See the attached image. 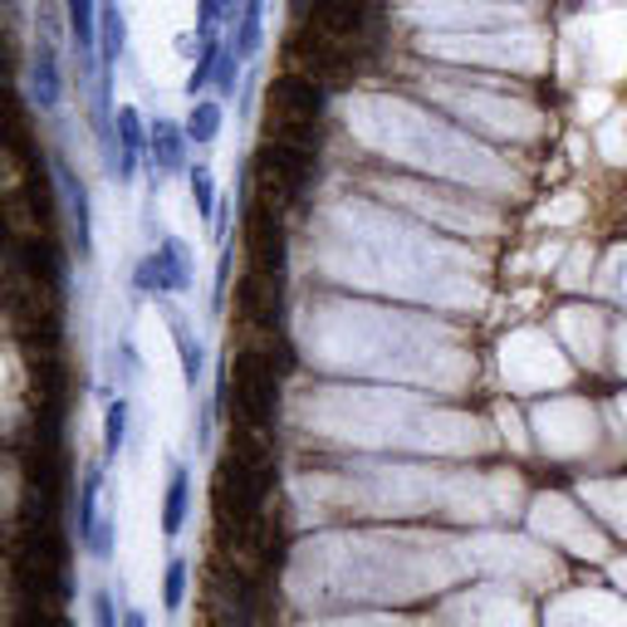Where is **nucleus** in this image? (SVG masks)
Masks as SVG:
<instances>
[{
  "mask_svg": "<svg viewBox=\"0 0 627 627\" xmlns=\"http://www.w3.org/2000/svg\"><path fill=\"white\" fill-rule=\"evenodd\" d=\"M138 289H157V295H182V289H192V260H186L182 240H162L157 255L142 260Z\"/></svg>",
  "mask_w": 627,
  "mask_h": 627,
  "instance_id": "f257e3e1",
  "label": "nucleus"
},
{
  "mask_svg": "<svg viewBox=\"0 0 627 627\" xmlns=\"http://www.w3.org/2000/svg\"><path fill=\"white\" fill-rule=\"evenodd\" d=\"M113 133H118V176H123V182H133V176H138V167H142V148H152V142L142 138L138 109H128V103H123V109L113 113Z\"/></svg>",
  "mask_w": 627,
  "mask_h": 627,
  "instance_id": "f03ea898",
  "label": "nucleus"
},
{
  "mask_svg": "<svg viewBox=\"0 0 627 627\" xmlns=\"http://www.w3.org/2000/svg\"><path fill=\"white\" fill-rule=\"evenodd\" d=\"M148 142H152V167L157 172H182L186 167V142L192 138H186V128H176L172 118H157Z\"/></svg>",
  "mask_w": 627,
  "mask_h": 627,
  "instance_id": "7ed1b4c3",
  "label": "nucleus"
},
{
  "mask_svg": "<svg viewBox=\"0 0 627 627\" xmlns=\"http://www.w3.org/2000/svg\"><path fill=\"white\" fill-rule=\"evenodd\" d=\"M186 500H192V476H186V466H176L172 480H167V500H162V529L167 535H176V529L186 525Z\"/></svg>",
  "mask_w": 627,
  "mask_h": 627,
  "instance_id": "20e7f679",
  "label": "nucleus"
},
{
  "mask_svg": "<svg viewBox=\"0 0 627 627\" xmlns=\"http://www.w3.org/2000/svg\"><path fill=\"white\" fill-rule=\"evenodd\" d=\"M59 182H65V196H69V216H75V246H79V255H89V192H83V182L69 167H59Z\"/></svg>",
  "mask_w": 627,
  "mask_h": 627,
  "instance_id": "39448f33",
  "label": "nucleus"
},
{
  "mask_svg": "<svg viewBox=\"0 0 627 627\" xmlns=\"http://www.w3.org/2000/svg\"><path fill=\"white\" fill-rule=\"evenodd\" d=\"M123 35H128V25H123V10L113 5V0H99V39H103V69L118 65L123 55Z\"/></svg>",
  "mask_w": 627,
  "mask_h": 627,
  "instance_id": "423d86ee",
  "label": "nucleus"
},
{
  "mask_svg": "<svg viewBox=\"0 0 627 627\" xmlns=\"http://www.w3.org/2000/svg\"><path fill=\"white\" fill-rule=\"evenodd\" d=\"M35 99H39V109H55L59 103V65L45 39L35 45Z\"/></svg>",
  "mask_w": 627,
  "mask_h": 627,
  "instance_id": "0eeeda50",
  "label": "nucleus"
},
{
  "mask_svg": "<svg viewBox=\"0 0 627 627\" xmlns=\"http://www.w3.org/2000/svg\"><path fill=\"white\" fill-rule=\"evenodd\" d=\"M65 10H69V30H75L79 49L89 55V49L99 45V5H93V0H65Z\"/></svg>",
  "mask_w": 627,
  "mask_h": 627,
  "instance_id": "6e6552de",
  "label": "nucleus"
},
{
  "mask_svg": "<svg viewBox=\"0 0 627 627\" xmlns=\"http://www.w3.org/2000/svg\"><path fill=\"white\" fill-rule=\"evenodd\" d=\"M216 133H221V103H196L192 118H186V138L206 148V142H216Z\"/></svg>",
  "mask_w": 627,
  "mask_h": 627,
  "instance_id": "1a4fd4ad",
  "label": "nucleus"
},
{
  "mask_svg": "<svg viewBox=\"0 0 627 627\" xmlns=\"http://www.w3.org/2000/svg\"><path fill=\"white\" fill-rule=\"evenodd\" d=\"M172 333H176V353H182V378H186V388H196V378H202V343L176 319H172Z\"/></svg>",
  "mask_w": 627,
  "mask_h": 627,
  "instance_id": "9d476101",
  "label": "nucleus"
},
{
  "mask_svg": "<svg viewBox=\"0 0 627 627\" xmlns=\"http://www.w3.org/2000/svg\"><path fill=\"white\" fill-rule=\"evenodd\" d=\"M123 426H128V402H109V412H103V446H109V452H118L123 446Z\"/></svg>",
  "mask_w": 627,
  "mask_h": 627,
  "instance_id": "9b49d317",
  "label": "nucleus"
},
{
  "mask_svg": "<svg viewBox=\"0 0 627 627\" xmlns=\"http://www.w3.org/2000/svg\"><path fill=\"white\" fill-rule=\"evenodd\" d=\"M192 202L202 216H212L216 206V182H212V167H192Z\"/></svg>",
  "mask_w": 627,
  "mask_h": 627,
  "instance_id": "f8f14e48",
  "label": "nucleus"
},
{
  "mask_svg": "<svg viewBox=\"0 0 627 627\" xmlns=\"http://www.w3.org/2000/svg\"><path fill=\"white\" fill-rule=\"evenodd\" d=\"M162 598H167V608H182V598H186V563L182 559H172V563H167V593H162Z\"/></svg>",
  "mask_w": 627,
  "mask_h": 627,
  "instance_id": "ddd939ff",
  "label": "nucleus"
},
{
  "mask_svg": "<svg viewBox=\"0 0 627 627\" xmlns=\"http://www.w3.org/2000/svg\"><path fill=\"white\" fill-rule=\"evenodd\" d=\"M236 75H240V55L231 45V49H221V65H216V83H221V93H236Z\"/></svg>",
  "mask_w": 627,
  "mask_h": 627,
  "instance_id": "4468645a",
  "label": "nucleus"
}]
</instances>
